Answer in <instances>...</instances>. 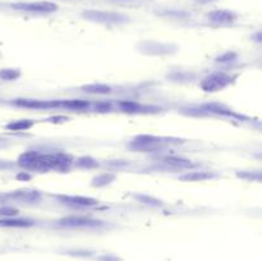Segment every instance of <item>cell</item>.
Listing matches in <instances>:
<instances>
[{"label":"cell","mask_w":262,"mask_h":261,"mask_svg":"<svg viewBox=\"0 0 262 261\" xmlns=\"http://www.w3.org/2000/svg\"><path fill=\"white\" fill-rule=\"evenodd\" d=\"M3 168H4V165L1 163H0V169H3Z\"/></svg>","instance_id":"cell-32"},{"label":"cell","mask_w":262,"mask_h":261,"mask_svg":"<svg viewBox=\"0 0 262 261\" xmlns=\"http://www.w3.org/2000/svg\"><path fill=\"white\" fill-rule=\"evenodd\" d=\"M113 109H114V106H113V104L109 101H99L94 104V110L98 113L113 112Z\"/></svg>","instance_id":"cell-26"},{"label":"cell","mask_w":262,"mask_h":261,"mask_svg":"<svg viewBox=\"0 0 262 261\" xmlns=\"http://www.w3.org/2000/svg\"><path fill=\"white\" fill-rule=\"evenodd\" d=\"M102 221L92 219L88 217L82 215H71V217H64L58 221V225L61 228H69V229H81V228H99L102 225Z\"/></svg>","instance_id":"cell-7"},{"label":"cell","mask_w":262,"mask_h":261,"mask_svg":"<svg viewBox=\"0 0 262 261\" xmlns=\"http://www.w3.org/2000/svg\"><path fill=\"white\" fill-rule=\"evenodd\" d=\"M197 4H201V5H206V4H211L214 3V1H216V0H195Z\"/></svg>","instance_id":"cell-31"},{"label":"cell","mask_w":262,"mask_h":261,"mask_svg":"<svg viewBox=\"0 0 262 261\" xmlns=\"http://www.w3.org/2000/svg\"><path fill=\"white\" fill-rule=\"evenodd\" d=\"M206 18L210 23L215 26H230L238 20V16L230 9H216L208 12Z\"/></svg>","instance_id":"cell-11"},{"label":"cell","mask_w":262,"mask_h":261,"mask_svg":"<svg viewBox=\"0 0 262 261\" xmlns=\"http://www.w3.org/2000/svg\"><path fill=\"white\" fill-rule=\"evenodd\" d=\"M82 17L84 20L95 22V23L106 24V26H118L129 22V17L118 12H108V10L87 9L82 12Z\"/></svg>","instance_id":"cell-2"},{"label":"cell","mask_w":262,"mask_h":261,"mask_svg":"<svg viewBox=\"0 0 262 261\" xmlns=\"http://www.w3.org/2000/svg\"><path fill=\"white\" fill-rule=\"evenodd\" d=\"M201 110L208 113H214V114H219V116H228V117H237L232 109L226 108L225 105L222 104H219V102H207V104H203L201 106Z\"/></svg>","instance_id":"cell-16"},{"label":"cell","mask_w":262,"mask_h":261,"mask_svg":"<svg viewBox=\"0 0 262 261\" xmlns=\"http://www.w3.org/2000/svg\"><path fill=\"white\" fill-rule=\"evenodd\" d=\"M166 143L164 139L154 135H138L133 137L127 147L135 153H152L159 151Z\"/></svg>","instance_id":"cell-4"},{"label":"cell","mask_w":262,"mask_h":261,"mask_svg":"<svg viewBox=\"0 0 262 261\" xmlns=\"http://www.w3.org/2000/svg\"><path fill=\"white\" fill-rule=\"evenodd\" d=\"M133 199L137 200L138 202L143 203V205H147V206L151 207H161L164 206V202L161 200H159L156 197L150 196V195L146 194H135L133 195Z\"/></svg>","instance_id":"cell-22"},{"label":"cell","mask_w":262,"mask_h":261,"mask_svg":"<svg viewBox=\"0 0 262 261\" xmlns=\"http://www.w3.org/2000/svg\"><path fill=\"white\" fill-rule=\"evenodd\" d=\"M219 174L215 172H208V170H191L187 173L181 174L178 177V180L181 182H203L218 178Z\"/></svg>","instance_id":"cell-13"},{"label":"cell","mask_w":262,"mask_h":261,"mask_svg":"<svg viewBox=\"0 0 262 261\" xmlns=\"http://www.w3.org/2000/svg\"><path fill=\"white\" fill-rule=\"evenodd\" d=\"M12 105L24 109H35V110H45V109L59 108V100H39V99H14L10 102Z\"/></svg>","instance_id":"cell-10"},{"label":"cell","mask_w":262,"mask_h":261,"mask_svg":"<svg viewBox=\"0 0 262 261\" xmlns=\"http://www.w3.org/2000/svg\"><path fill=\"white\" fill-rule=\"evenodd\" d=\"M59 108L71 109V110H84L90 108V102L80 100V99H71V100H59Z\"/></svg>","instance_id":"cell-19"},{"label":"cell","mask_w":262,"mask_h":261,"mask_svg":"<svg viewBox=\"0 0 262 261\" xmlns=\"http://www.w3.org/2000/svg\"><path fill=\"white\" fill-rule=\"evenodd\" d=\"M138 51L147 57H166L173 55L178 51V46L160 41H141L137 44Z\"/></svg>","instance_id":"cell-5"},{"label":"cell","mask_w":262,"mask_h":261,"mask_svg":"<svg viewBox=\"0 0 262 261\" xmlns=\"http://www.w3.org/2000/svg\"><path fill=\"white\" fill-rule=\"evenodd\" d=\"M32 225H35V221L31 219H20V218L0 219V228H30Z\"/></svg>","instance_id":"cell-15"},{"label":"cell","mask_w":262,"mask_h":261,"mask_svg":"<svg viewBox=\"0 0 262 261\" xmlns=\"http://www.w3.org/2000/svg\"><path fill=\"white\" fill-rule=\"evenodd\" d=\"M238 59V54L235 53V51H225V53H222V55H219L216 57L215 61L216 63H222V64H230V63H234Z\"/></svg>","instance_id":"cell-24"},{"label":"cell","mask_w":262,"mask_h":261,"mask_svg":"<svg viewBox=\"0 0 262 261\" xmlns=\"http://www.w3.org/2000/svg\"><path fill=\"white\" fill-rule=\"evenodd\" d=\"M74 159L71 154L55 153V154H41L39 153L35 158L34 163L31 164L27 170L46 173L50 170L57 172H68L73 165Z\"/></svg>","instance_id":"cell-1"},{"label":"cell","mask_w":262,"mask_h":261,"mask_svg":"<svg viewBox=\"0 0 262 261\" xmlns=\"http://www.w3.org/2000/svg\"><path fill=\"white\" fill-rule=\"evenodd\" d=\"M0 199L23 203V205H37L42 201V194L37 190H18L1 195Z\"/></svg>","instance_id":"cell-6"},{"label":"cell","mask_w":262,"mask_h":261,"mask_svg":"<svg viewBox=\"0 0 262 261\" xmlns=\"http://www.w3.org/2000/svg\"><path fill=\"white\" fill-rule=\"evenodd\" d=\"M161 164L166 166L168 169L174 170H184V169H193L197 166V164L192 163L191 160L179 158V156H162L160 159Z\"/></svg>","instance_id":"cell-12"},{"label":"cell","mask_w":262,"mask_h":261,"mask_svg":"<svg viewBox=\"0 0 262 261\" xmlns=\"http://www.w3.org/2000/svg\"><path fill=\"white\" fill-rule=\"evenodd\" d=\"M189 76H193L192 73H188V72H174L172 76L169 75V77L172 78L173 81H179V82H183V81H189L191 80L192 81V78H189Z\"/></svg>","instance_id":"cell-28"},{"label":"cell","mask_w":262,"mask_h":261,"mask_svg":"<svg viewBox=\"0 0 262 261\" xmlns=\"http://www.w3.org/2000/svg\"><path fill=\"white\" fill-rule=\"evenodd\" d=\"M237 177L241 180L248 181V182H261V173L259 170L257 172H247V170H242V172H237Z\"/></svg>","instance_id":"cell-25"},{"label":"cell","mask_w":262,"mask_h":261,"mask_svg":"<svg viewBox=\"0 0 262 261\" xmlns=\"http://www.w3.org/2000/svg\"><path fill=\"white\" fill-rule=\"evenodd\" d=\"M73 164H76V166L80 168V169H96V168L100 166V163L98 160L88 155L80 156L78 159L74 160Z\"/></svg>","instance_id":"cell-21"},{"label":"cell","mask_w":262,"mask_h":261,"mask_svg":"<svg viewBox=\"0 0 262 261\" xmlns=\"http://www.w3.org/2000/svg\"><path fill=\"white\" fill-rule=\"evenodd\" d=\"M238 76L229 75L226 72H214L211 75L206 76L203 80L201 81L200 86L205 92H219L225 90L226 87L232 86L235 82Z\"/></svg>","instance_id":"cell-3"},{"label":"cell","mask_w":262,"mask_h":261,"mask_svg":"<svg viewBox=\"0 0 262 261\" xmlns=\"http://www.w3.org/2000/svg\"><path fill=\"white\" fill-rule=\"evenodd\" d=\"M53 197L64 205L72 207H92L99 205V200L94 197L81 196V195H53Z\"/></svg>","instance_id":"cell-9"},{"label":"cell","mask_w":262,"mask_h":261,"mask_svg":"<svg viewBox=\"0 0 262 261\" xmlns=\"http://www.w3.org/2000/svg\"><path fill=\"white\" fill-rule=\"evenodd\" d=\"M18 209H16V207H12V206H3L0 207V217L3 218H12V217H16V215H18Z\"/></svg>","instance_id":"cell-27"},{"label":"cell","mask_w":262,"mask_h":261,"mask_svg":"<svg viewBox=\"0 0 262 261\" xmlns=\"http://www.w3.org/2000/svg\"><path fill=\"white\" fill-rule=\"evenodd\" d=\"M10 7L16 10L30 12V13H54L59 9L53 1H31V3H13Z\"/></svg>","instance_id":"cell-8"},{"label":"cell","mask_w":262,"mask_h":261,"mask_svg":"<svg viewBox=\"0 0 262 261\" xmlns=\"http://www.w3.org/2000/svg\"><path fill=\"white\" fill-rule=\"evenodd\" d=\"M32 177H31V174H28L27 172H22V173L17 174V180L20 181H30Z\"/></svg>","instance_id":"cell-29"},{"label":"cell","mask_w":262,"mask_h":261,"mask_svg":"<svg viewBox=\"0 0 262 261\" xmlns=\"http://www.w3.org/2000/svg\"><path fill=\"white\" fill-rule=\"evenodd\" d=\"M81 90L90 95H109L113 92L111 86L105 83H88V85L81 86Z\"/></svg>","instance_id":"cell-17"},{"label":"cell","mask_w":262,"mask_h":261,"mask_svg":"<svg viewBox=\"0 0 262 261\" xmlns=\"http://www.w3.org/2000/svg\"><path fill=\"white\" fill-rule=\"evenodd\" d=\"M99 260L100 261H121L119 260V258H117V256H101V258H99Z\"/></svg>","instance_id":"cell-30"},{"label":"cell","mask_w":262,"mask_h":261,"mask_svg":"<svg viewBox=\"0 0 262 261\" xmlns=\"http://www.w3.org/2000/svg\"><path fill=\"white\" fill-rule=\"evenodd\" d=\"M118 106L121 108V112L124 113H150V112H159L161 110L160 108L156 106H145L137 101H132V100H123V101L118 102Z\"/></svg>","instance_id":"cell-14"},{"label":"cell","mask_w":262,"mask_h":261,"mask_svg":"<svg viewBox=\"0 0 262 261\" xmlns=\"http://www.w3.org/2000/svg\"><path fill=\"white\" fill-rule=\"evenodd\" d=\"M35 126V120L32 119H18V120H13V122L8 123L5 126V129L8 131H13V132H18V131H28Z\"/></svg>","instance_id":"cell-20"},{"label":"cell","mask_w":262,"mask_h":261,"mask_svg":"<svg viewBox=\"0 0 262 261\" xmlns=\"http://www.w3.org/2000/svg\"><path fill=\"white\" fill-rule=\"evenodd\" d=\"M20 77V69H16V68H4V69H0V80L1 81H17Z\"/></svg>","instance_id":"cell-23"},{"label":"cell","mask_w":262,"mask_h":261,"mask_svg":"<svg viewBox=\"0 0 262 261\" xmlns=\"http://www.w3.org/2000/svg\"><path fill=\"white\" fill-rule=\"evenodd\" d=\"M117 180V174L115 173H101L95 176L92 180H91V187L94 188H104V187L109 186L113 182H115Z\"/></svg>","instance_id":"cell-18"}]
</instances>
